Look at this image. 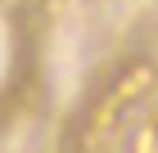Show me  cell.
Instances as JSON below:
<instances>
[{"label": "cell", "mask_w": 158, "mask_h": 153, "mask_svg": "<svg viewBox=\"0 0 158 153\" xmlns=\"http://www.w3.org/2000/svg\"><path fill=\"white\" fill-rule=\"evenodd\" d=\"M154 153H158V131H154Z\"/></svg>", "instance_id": "obj_2"}, {"label": "cell", "mask_w": 158, "mask_h": 153, "mask_svg": "<svg viewBox=\"0 0 158 153\" xmlns=\"http://www.w3.org/2000/svg\"><path fill=\"white\" fill-rule=\"evenodd\" d=\"M149 81H154V68H149V63H127V68H118V77H109L104 90L73 117V126L63 135V153H99L104 140L118 131L122 108H131L135 99L149 90Z\"/></svg>", "instance_id": "obj_1"}]
</instances>
